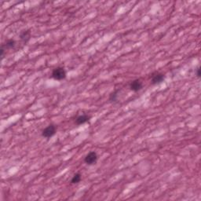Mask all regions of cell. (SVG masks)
I'll return each mask as SVG.
<instances>
[{
  "label": "cell",
  "instance_id": "6da1fadb",
  "mask_svg": "<svg viewBox=\"0 0 201 201\" xmlns=\"http://www.w3.org/2000/svg\"><path fill=\"white\" fill-rule=\"evenodd\" d=\"M52 77L56 80H62L65 79L66 71L62 67H57L52 71Z\"/></svg>",
  "mask_w": 201,
  "mask_h": 201
},
{
  "label": "cell",
  "instance_id": "7a4b0ae2",
  "mask_svg": "<svg viewBox=\"0 0 201 201\" xmlns=\"http://www.w3.org/2000/svg\"><path fill=\"white\" fill-rule=\"evenodd\" d=\"M56 126L53 124H50L44 129L42 132V137H46V138H49V137H53L56 133Z\"/></svg>",
  "mask_w": 201,
  "mask_h": 201
},
{
  "label": "cell",
  "instance_id": "3957f363",
  "mask_svg": "<svg viewBox=\"0 0 201 201\" xmlns=\"http://www.w3.org/2000/svg\"><path fill=\"white\" fill-rule=\"evenodd\" d=\"M97 155L95 152H90L86 155L84 161L85 163L88 165H93L97 163Z\"/></svg>",
  "mask_w": 201,
  "mask_h": 201
},
{
  "label": "cell",
  "instance_id": "277c9868",
  "mask_svg": "<svg viewBox=\"0 0 201 201\" xmlns=\"http://www.w3.org/2000/svg\"><path fill=\"white\" fill-rule=\"evenodd\" d=\"M165 79V76L162 73H155L152 75V84H159L161 83L162 82H163Z\"/></svg>",
  "mask_w": 201,
  "mask_h": 201
},
{
  "label": "cell",
  "instance_id": "5b68a950",
  "mask_svg": "<svg viewBox=\"0 0 201 201\" xmlns=\"http://www.w3.org/2000/svg\"><path fill=\"white\" fill-rule=\"evenodd\" d=\"M130 90L134 92L138 91V90H140L141 88H142V82L139 80V79H135V80H133V82H131V83H130Z\"/></svg>",
  "mask_w": 201,
  "mask_h": 201
},
{
  "label": "cell",
  "instance_id": "8992f818",
  "mask_svg": "<svg viewBox=\"0 0 201 201\" xmlns=\"http://www.w3.org/2000/svg\"><path fill=\"white\" fill-rule=\"evenodd\" d=\"M15 46H16V41H15L14 39L10 38V39L6 40V42H5V43L2 44L1 48H2L4 50H6V49H13V48L15 47Z\"/></svg>",
  "mask_w": 201,
  "mask_h": 201
},
{
  "label": "cell",
  "instance_id": "52a82bcc",
  "mask_svg": "<svg viewBox=\"0 0 201 201\" xmlns=\"http://www.w3.org/2000/svg\"><path fill=\"white\" fill-rule=\"evenodd\" d=\"M90 116L88 115H81L79 116H78L75 119V123L77 125H82L86 123V122L90 120Z\"/></svg>",
  "mask_w": 201,
  "mask_h": 201
},
{
  "label": "cell",
  "instance_id": "ba28073f",
  "mask_svg": "<svg viewBox=\"0 0 201 201\" xmlns=\"http://www.w3.org/2000/svg\"><path fill=\"white\" fill-rule=\"evenodd\" d=\"M30 38H31V31L29 30H26V31H23L20 32V38L24 44L28 42Z\"/></svg>",
  "mask_w": 201,
  "mask_h": 201
},
{
  "label": "cell",
  "instance_id": "9c48e42d",
  "mask_svg": "<svg viewBox=\"0 0 201 201\" xmlns=\"http://www.w3.org/2000/svg\"><path fill=\"white\" fill-rule=\"evenodd\" d=\"M80 181H81V174H79V173H77V174H75V175L73 176V177L71 178V182L72 183V184H75V183H79Z\"/></svg>",
  "mask_w": 201,
  "mask_h": 201
},
{
  "label": "cell",
  "instance_id": "30bf717a",
  "mask_svg": "<svg viewBox=\"0 0 201 201\" xmlns=\"http://www.w3.org/2000/svg\"><path fill=\"white\" fill-rule=\"evenodd\" d=\"M118 91L119 90H115V91H114L113 93H111V94H110L109 96V100H111V101H115V100H117V96H118Z\"/></svg>",
  "mask_w": 201,
  "mask_h": 201
},
{
  "label": "cell",
  "instance_id": "8fae6325",
  "mask_svg": "<svg viewBox=\"0 0 201 201\" xmlns=\"http://www.w3.org/2000/svg\"><path fill=\"white\" fill-rule=\"evenodd\" d=\"M196 75H197L198 77L200 76V69H199V68H198L197 70H196Z\"/></svg>",
  "mask_w": 201,
  "mask_h": 201
}]
</instances>
